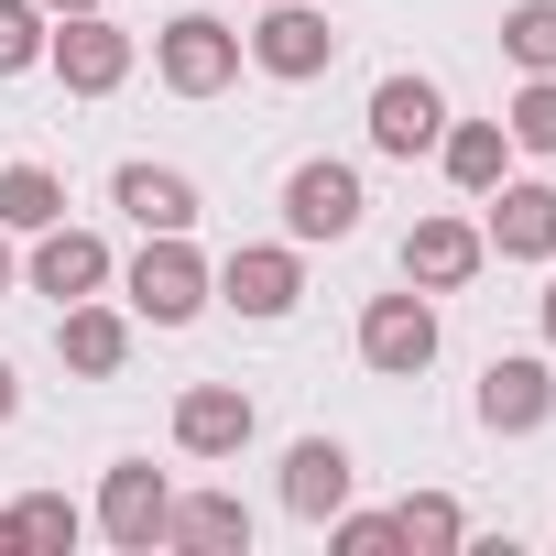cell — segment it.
<instances>
[{"label":"cell","instance_id":"13","mask_svg":"<svg viewBox=\"0 0 556 556\" xmlns=\"http://www.w3.org/2000/svg\"><path fill=\"white\" fill-rule=\"evenodd\" d=\"M251 426H262V404H251L240 382H197V393H175V447H186V458H240Z\"/></svg>","mask_w":556,"mask_h":556},{"label":"cell","instance_id":"26","mask_svg":"<svg viewBox=\"0 0 556 556\" xmlns=\"http://www.w3.org/2000/svg\"><path fill=\"white\" fill-rule=\"evenodd\" d=\"M12 415H23V371H12V361H0V426H12Z\"/></svg>","mask_w":556,"mask_h":556},{"label":"cell","instance_id":"31","mask_svg":"<svg viewBox=\"0 0 556 556\" xmlns=\"http://www.w3.org/2000/svg\"><path fill=\"white\" fill-rule=\"evenodd\" d=\"M251 12H262V0H251Z\"/></svg>","mask_w":556,"mask_h":556},{"label":"cell","instance_id":"20","mask_svg":"<svg viewBox=\"0 0 556 556\" xmlns=\"http://www.w3.org/2000/svg\"><path fill=\"white\" fill-rule=\"evenodd\" d=\"M55 218H66V175H55V164H0V229L34 240V229H55Z\"/></svg>","mask_w":556,"mask_h":556},{"label":"cell","instance_id":"2","mask_svg":"<svg viewBox=\"0 0 556 556\" xmlns=\"http://www.w3.org/2000/svg\"><path fill=\"white\" fill-rule=\"evenodd\" d=\"M207 295H218L229 317L273 328V317H295V295H306V251H295V240H240V251L207 273Z\"/></svg>","mask_w":556,"mask_h":556},{"label":"cell","instance_id":"12","mask_svg":"<svg viewBox=\"0 0 556 556\" xmlns=\"http://www.w3.org/2000/svg\"><path fill=\"white\" fill-rule=\"evenodd\" d=\"M23 285L34 295H55V306H77V295H110V240L99 229H34V262H23Z\"/></svg>","mask_w":556,"mask_h":556},{"label":"cell","instance_id":"18","mask_svg":"<svg viewBox=\"0 0 556 556\" xmlns=\"http://www.w3.org/2000/svg\"><path fill=\"white\" fill-rule=\"evenodd\" d=\"M164 545H186V556H240V545H251V502H240V491H175Z\"/></svg>","mask_w":556,"mask_h":556},{"label":"cell","instance_id":"30","mask_svg":"<svg viewBox=\"0 0 556 556\" xmlns=\"http://www.w3.org/2000/svg\"><path fill=\"white\" fill-rule=\"evenodd\" d=\"M0 545H23V523H12V513H0Z\"/></svg>","mask_w":556,"mask_h":556},{"label":"cell","instance_id":"29","mask_svg":"<svg viewBox=\"0 0 556 556\" xmlns=\"http://www.w3.org/2000/svg\"><path fill=\"white\" fill-rule=\"evenodd\" d=\"M45 12H110V0H45Z\"/></svg>","mask_w":556,"mask_h":556},{"label":"cell","instance_id":"19","mask_svg":"<svg viewBox=\"0 0 556 556\" xmlns=\"http://www.w3.org/2000/svg\"><path fill=\"white\" fill-rule=\"evenodd\" d=\"M437 164H447L458 197H491L502 164H513V131H502V121H447V131H437Z\"/></svg>","mask_w":556,"mask_h":556},{"label":"cell","instance_id":"5","mask_svg":"<svg viewBox=\"0 0 556 556\" xmlns=\"http://www.w3.org/2000/svg\"><path fill=\"white\" fill-rule=\"evenodd\" d=\"M240 66H251V55H240V34H229L218 12H175V23L153 34V77H164L175 99H218Z\"/></svg>","mask_w":556,"mask_h":556},{"label":"cell","instance_id":"11","mask_svg":"<svg viewBox=\"0 0 556 556\" xmlns=\"http://www.w3.org/2000/svg\"><path fill=\"white\" fill-rule=\"evenodd\" d=\"M480 207H491V218H480V240H491L502 262H556V186H545V175H523V186L502 175Z\"/></svg>","mask_w":556,"mask_h":556},{"label":"cell","instance_id":"4","mask_svg":"<svg viewBox=\"0 0 556 556\" xmlns=\"http://www.w3.org/2000/svg\"><path fill=\"white\" fill-rule=\"evenodd\" d=\"M45 66L66 77V99H110V88L142 66V45H131L110 12H55V34H45Z\"/></svg>","mask_w":556,"mask_h":556},{"label":"cell","instance_id":"15","mask_svg":"<svg viewBox=\"0 0 556 556\" xmlns=\"http://www.w3.org/2000/svg\"><path fill=\"white\" fill-rule=\"evenodd\" d=\"M55 361H66L77 382H110V371L131 361V317H121V306H99V295L55 306Z\"/></svg>","mask_w":556,"mask_h":556},{"label":"cell","instance_id":"8","mask_svg":"<svg viewBox=\"0 0 556 556\" xmlns=\"http://www.w3.org/2000/svg\"><path fill=\"white\" fill-rule=\"evenodd\" d=\"M164 513H175V480L153 469V458H110V480H99V534L121 545V556H153L164 545Z\"/></svg>","mask_w":556,"mask_h":556},{"label":"cell","instance_id":"25","mask_svg":"<svg viewBox=\"0 0 556 556\" xmlns=\"http://www.w3.org/2000/svg\"><path fill=\"white\" fill-rule=\"evenodd\" d=\"M12 523H23V545H77V534H88V513H77L66 491H23Z\"/></svg>","mask_w":556,"mask_h":556},{"label":"cell","instance_id":"27","mask_svg":"<svg viewBox=\"0 0 556 556\" xmlns=\"http://www.w3.org/2000/svg\"><path fill=\"white\" fill-rule=\"evenodd\" d=\"M534 317H545V361H556V273H545V295H534Z\"/></svg>","mask_w":556,"mask_h":556},{"label":"cell","instance_id":"22","mask_svg":"<svg viewBox=\"0 0 556 556\" xmlns=\"http://www.w3.org/2000/svg\"><path fill=\"white\" fill-rule=\"evenodd\" d=\"M502 55L523 77H556V0H513L502 12Z\"/></svg>","mask_w":556,"mask_h":556},{"label":"cell","instance_id":"28","mask_svg":"<svg viewBox=\"0 0 556 556\" xmlns=\"http://www.w3.org/2000/svg\"><path fill=\"white\" fill-rule=\"evenodd\" d=\"M23 285V262H12V229H0V295H12Z\"/></svg>","mask_w":556,"mask_h":556},{"label":"cell","instance_id":"16","mask_svg":"<svg viewBox=\"0 0 556 556\" xmlns=\"http://www.w3.org/2000/svg\"><path fill=\"white\" fill-rule=\"evenodd\" d=\"M350 480H361V469H350L339 437H295V447H285V513H295V523H328V513L350 502Z\"/></svg>","mask_w":556,"mask_h":556},{"label":"cell","instance_id":"1","mask_svg":"<svg viewBox=\"0 0 556 556\" xmlns=\"http://www.w3.org/2000/svg\"><path fill=\"white\" fill-rule=\"evenodd\" d=\"M121 295H131V317L186 328V317L207 306V251H197L186 229H142V251H131V273H121Z\"/></svg>","mask_w":556,"mask_h":556},{"label":"cell","instance_id":"24","mask_svg":"<svg viewBox=\"0 0 556 556\" xmlns=\"http://www.w3.org/2000/svg\"><path fill=\"white\" fill-rule=\"evenodd\" d=\"M502 131H513V153H556V77H523L513 110H502Z\"/></svg>","mask_w":556,"mask_h":556},{"label":"cell","instance_id":"9","mask_svg":"<svg viewBox=\"0 0 556 556\" xmlns=\"http://www.w3.org/2000/svg\"><path fill=\"white\" fill-rule=\"evenodd\" d=\"M437 131H447V99H437V77H415V66H393V77L371 88V153H393V164H415V153H437Z\"/></svg>","mask_w":556,"mask_h":556},{"label":"cell","instance_id":"17","mask_svg":"<svg viewBox=\"0 0 556 556\" xmlns=\"http://www.w3.org/2000/svg\"><path fill=\"white\" fill-rule=\"evenodd\" d=\"M110 207H121L131 229H197V175H175V164H121V175H110Z\"/></svg>","mask_w":556,"mask_h":556},{"label":"cell","instance_id":"23","mask_svg":"<svg viewBox=\"0 0 556 556\" xmlns=\"http://www.w3.org/2000/svg\"><path fill=\"white\" fill-rule=\"evenodd\" d=\"M45 34H55L45 0H0V77H34L45 66Z\"/></svg>","mask_w":556,"mask_h":556},{"label":"cell","instance_id":"14","mask_svg":"<svg viewBox=\"0 0 556 556\" xmlns=\"http://www.w3.org/2000/svg\"><path fill=\"white\" fill-rule=\"evenodd\" d=\"M480 262H491V240H480L469 218H415V229H404V285H415V295H458Z\"/></svg>","mask_w":556,"mask_h":556},{"label":"cell","instance_id":"21","mask_svg":"<svg viewBox=\"0 0 556 556\" xmlns=\"http://www.w3.org/2000/svg\"><path fill=\"white\" fill-rule=\"evenodd\" d=\"M393 545H426V556H458V545H469V513H458L447 491H404V502H393Z\"/></svg>","mask_w":556,"mask_h":556},{"label":"cell","instance_id":"10","mask_svg":"<svg viewBox=\"0 0 556 556\" xmlns=\"http://www.w3.org/2000/svg\"><path fill=\"white\" fill-rule=\"evenodd\" d=\"M545 415H556V361L502 350V361L480 371V426H491V437H534Z\"/></svg>","mask_w":556,"mask_h":556},{"label":"cell","instance_id":"3","mask_svg":"<svg viewBox=\"0 0 556 556\" xmlns=\"http://www.w3.org/2000/svg\"><path fill=\"white\" fill-rule=\"evenodd\" d=\"M240 55H251L273 88H306V77H328V66H339V23H328V12H306V0H262V23L240 34Z\"/></svg>","mask_w":556,"mask_h":556},{"label":"cell","instance_id":"7","mask_svg":"<svg viewBox=\"0 0 556 556\" xmlns=\"http://www.w3.org/2000/svg\"><path fill=\"white\" fill-rule=\"evenodd\" d=\"M361 361L382 371V382H415V371H437V295H371L361 306Z\"/></svg>","mask_w":556,"mask_h":556},{"label":"cell","instance_id":"6","mask_svg":"<svg viewBox=\"0 0 556 556\" xmlns=\"http://www.w3.org/2000/svg\"><path fill=\"white\" fill-rule=\"evenodd\" d=\"M361 207H371V186H361V164H339V153H317V164H295V175H285V240H295V251L350 240V229H361Z\"/></svg>","mask_w":556,"mask_h":556}]
</instances>
